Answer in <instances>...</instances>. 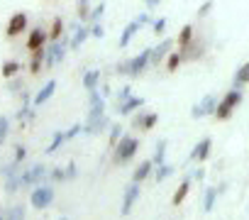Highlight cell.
Segmentation results:
<instances>
[{"mask_svg": "<svg viewBox=\"0 0 249 220\" xmlns=\"http://www.w3.org/2000/svg\"><path fill=\"white\" fill-rule=\"evenodd\" d=\"M242 103V88H232L230 93H225V98L217 103L215 108V118L217 120H230L232 113H234V108Z\"/></svg>", "mask_w": 249, "mask_h": 220, "instance_id": "6da1fadb", "label": "cell"}, {"mask_svg": "<svg viewBox=\"0 0 249 220\" xmlns=\"http://www.w3.org/2000/svg\"><path fill=\"white\" fill-rule=\"evenodd\" d=\"M152 61V49H144L142 54H137L135 59H130V61H124V64H120L117 66V73H130V76H140L144 69H147V64Z\"/></svg>", "mask_w": 249, "mask_h": 220, "instance_id": "7a4b0ae2", "label": "cell"}, {"mask_svg": "<svg viewBox=\"0 0 249 220\" xmlns=\"http://www.w3.org/2000/svg\"><path fill=\"white\" fill-rule=\"evenodd\" d=\"M140 149V140L137 137H122L117 142V162H130L135 157V152Z\"/></svg>", "mask_w": 249, "mask_h": 220, "instance_id": "3957f363", "label": "cell"}, {"mask_svg": "<svg viewBox=\"0 0 249 220\" xmlns=\"http://www.w3.org/2000/svg\"><path fill=\"white\" fill-rule=\"evenodd\" d=\"M217 98H215V93H208V95H203V100L200 103H196L193 105V110H191V115L193 118H205V115H215V108H217Z\"/></svg>", "mask_w": 249, "mask_h": 220, "instance_id": "277c9868", "label": "cell"}, {"mask_svg": "<svg viewBox=\"0 0 249 220\" xmlns=\"http://www.w3.org/2000/svg\"><path fill=\"white\" fill-rule=\"evenodd\" d=\"M147 22H149V15H140V20H132L127 27H124L122 37H120V47H122V49L127 47V44H130V39L135 37V32H140V27H142V25H147Z\"/></svg>", "mask_w": 249, "mask_h": 220, "instance_id": "5b68a950", "label": "cell"}, {"mask_svg": "<svg viewBox=\"0 0 249 220\" xmlns=\"http://www.w3.org/2000/svg\"><path fill=\"white\" fill-rule=\"evenodd\" d=\"M32 205L35 208H47L52 201H54V191L49 188V186H39V188H35L32 191Z\"/></svg>", "mask_w": 249, "mask_h": 220, "instance_id": "8992f818", "label": "cell"}, {"mask_svg": "<svg viewBox=\"0 0 249 220\" xmlns=\"http://www.w3.org/2000/svg\"><path fill=\"white\" fill-rule=\"evenodd\" d=\"M137 196H140V183H137V181H132V183H130L127 188H124V201H122V215H127V213L132 210V205H135Z\"/></svg>", "mask_w": 249, "mask_h": 220, "instance_id": "52a82bcc", "label": "cell"}, {"mask_svg": "<svg viewBox=\"0 0 249 220\" xmlns=\"http://www.w3.org/2000/svg\"><path fill=\"white\" fill-rule=\"evenodd\" d=\"M25 27H27V15H25V13H15V15L10 18V22H8V37L22 35Z\"/></svg>", "mask_w": 249, "mask_h": 220, "instance_id": "ba28073f", "label": "cell"}, {"mask_svg": "<svg viewBox=\"0 0 249 220\" xmlns=\"http://www.w3.org/2000/svg\"><path fill=\"white\" fill-rule=\"evenodd\" d=\"M47 39H49V35H47L42 27H35V30L30 32V37H27V49H30V52H35V49H42Z\"/></svg>", "mask_w": 249, "mask_h": 220, "instance_id": "9c48e42d", "label": "cell"}, {"mask_svg": "<svg viewBox=\"0 0 249 220\" xmlns=\"http://www.w3.org/2000/svg\"><path fill=\"white\" fill-rule=\"evenodd\" d=\"M210 147H213V140H210V137L200 140V142L193 147L191 159H193V162H205V159H208V154H210Z\"/></svg>", "mask_w": 249, "mask_h": 220, "instance_id": "30bf717a", "label": "cell"}, {"mask_svg": "<svg viewBox=\"0 0 249 220\" xmlns=\"http://www.w3.org/2000/svg\"><path fill=\"white\" fill-rule=\"evenodd\" d=\"M142 105H144V100H142V98H137V95H130V98H124V100L117 105V110H120L122 115H130L132 110H137V108H142Z\"/></svg>", "mask_w": 249, "mask_h": 220, "instance_id": "8fae6325", "label": "cell"}, {"mask_svg": "<svg viewBox=\"0 0 249 220\" xmlns=\"http://www.w3.org/2000/svg\"><path fill=\"white\" fill-rule=\"evenodd\" d=\"M171 49H174V42H171V39H164L157 49H152V64H161L164 56H169Z\"/></svg>", "mask_w": 249, "mask_h": 220, "instance_id": "7c38bea8", "label": "cell"}, {"mask_svg": "<svg viewBox=\"0 0 249 220\" xmlns=\"http://www.w3.org/2000/svg\"><path fill=\"white\" fill-rule=\"evenodd\" d=\"M249 83V61H244L237 71H234V76H232V88H242V86H247Z\"/></svg>", "mask_w": 249, "mask_h": 220, "instance_id": "4fadbf2b", "label": "cell"}, {"mask_svg": "<svg viewBox=\"0 0 249 220\" xmlns=\"http://www.w3.org/2000/svg\"><path fill=\"white\" fill-rule=\"evenodd\" d=\"M193 37H196V30H193V25H183V27H181V32H178V37H176V44H178V49H186V47L193 42Z\"/></svg>", "mask_w": 249, "mask_h": 220, "instance_id": "5bb4252c", "label": "cell"}, {"mask_svg": "<svg viewBox=\"0 0 249 220\" xmlns=\"http://www.w3.org/2000/svg\"><path fill=\"white\" fill-rule=\"evenodd\" d=\"M157 123H159V115H157V113H149V115H140V118L135 120V128H137V130H152Z\"/></svg>", "mask_w": 249, "mask_h": 220, "instance_id": "9a60e30c", "label": "cell"}, {"mask_svg": "<svg viewBox=\"0 0 249 220\" xmlns=\"http://www.w3.org/2000/svg\"><path fill=\"white\" fill-rule=\"evenodd\" d=\"M56 91V81H49L37 95H35V105H42V103H47L49 98H52V93Z\"/></svg>", "mask_w": 249, "mask_h": 220, "instance_id": "2e32d148", "label": "cell"}, {"mask_svg": "<svg viewBox=\"0 0 249 220\" xmlns=\"http://www.w3.org/2000/svg\"><path fill=\"white\" fill-rule=\"evenodd\" d=\"M42 176H44V166L39 164V166H32L27 174H22V176H20V183H35V181H39Z\"/></svg>", "mask_w": 249, "mask_h": 220, "instance_id": "e0dca14e", "label": "cell"}, {"mask_svg": "<svg viewBox=\"0 0 249 220\" xmlns=\"http://www.w3.org/2000/svg\"><path fill=\"white\" fill-rule=\"evenodd\" d=\"M188 191H191V179H183V183L178 186V191L174 193V198H171V203L174 205H181L183 201H186V196H188Z\"/></svg>", "mask_w": 249, "mask_h": 220, "instance_id": "ac0fdd59", "label": "cell"}, {"mask_svg": "<svg viewBox=\"0 0 249 220\" xmlns=\"http://www.w3.org/2000/svg\"><path fill=\"white\" fill-rule=\"evenodd\" d=\"M152 166H154V162H149V159H147V162H142V164L137 166V171H135L132 181H137V183H140V181H144V179L152 174Z\"/></svg>", "mask_w": 249, "mask_h": 220, "instance_id": "d6986e66", "label": "cell"}, {"mask_svg": "<svg viewBox=\"0 0 249 220\" xmlns=\"http://www.w3.org/2000/svg\"><path fill=\"white\" fill-rule=\"evenodd\" d=\"M44 47L42 49H35V54H32V61H30V71L32 73H39V69H42V64H44Z\"/></svg>", "mask_w": 249, "mask_h": 220, "instance_id": "ffe728a7", "label": "cell"}, {"mask_svg": "<svg viewBox=\"0 0 249 220\" xmlns=\"http://www.w3.org/2000/svg\"><path fill=\"white\" fill-rule=\"evenodd\" d=\"M181 61H183V54H181V52H171L169 59H166V69H169V73H174V71L181 66Z\"/></svg>", "mask_w": 249, "mask_h": 220, "instance_id": "44dd1931", "label": "cell"}, {"mask_svg": "<svg viewBox=\"0 0 249 220\" xmlns=\"http://www.w3.org/2000/svg\"><path fill=\"white\" fill-rule=\"evenodd\" d=\"M98 78H100V71H86V76H83V86H86L88 91H95Z\"/></svg>", "mask_w": 249, "mask_h": 220, "instance_id": "7402d4cb", "label": "cell"}, {"mask_svg": "<svg viewBox=\"0 0 249 220\" xmlns=\"http://www.w3.org/2000/svg\"><path fill=\"white\" fill-rule=\"evenodd\" d=\"M15 73H20V61H5L3 64V76L5 78H13Z\"/></svg>", "mask_w": 249, "mask_h": 220, "instance_id": "603a6c76", "label": "cell"}, {"mask_svg": "<svg viewBox=\"0 0 249 220\" xmlns=\"http://www.w3.org/2000/svg\"><path fill=\"white\" fill-rule=\"evenodd\" d=\"M217 193H220V191H215V188H208V191H205V203H203V208H205V210H213Z\"/></svg>", "mask_w": 249, "mask_h": 220, "instance_id": "cb8c5ba5", "label": "cell"}, {"mask_svg": "<svg viewBox=\"0 0 249 220\" xmlns=\"http://www.w3.org/2000/svg\"><path fill=\"white\" fill-rule=\"evenodd\" d=\"M61 32H64V22H61V20H54L52 32H49V39H52V42H56V39L61 37Z\"/></svg>", "mask_w": 249, "mask_h": 220, "instance_id": "d4e9b609", "label": "cell"}, {"mask_svg": "<svg viewBox=\"0 0 249 220\" xmlns=\"http://www.w3.org/2000/svg\"><path fill=\"white\" fill-rule=\"evenodd\" d=\"M86 35H88V30H86V27H81V30L76 32V37H73V42H71V47H73V49H78V47H81V44L86 42Z\"/></svg>", "mask_w": 249, "mask_h": 220, "instance_id": "484cf974", "label": "cell"}, {"mask_svg": "<svg viewBox=\"0 0 249 220\" xmlns=\"http://www.w3.org/2000/svg\"><path fill=\"white\" fill-rule=\"evenodd\" d=\"M64 140H66V132H56V135H54V140H52V145L47 147V152H56V147H59Z\"/></svg>", "mask_w": 249, "mask_h": 220, "instance_id": "4316f807", "label": "cell"}, {"mask_svg": "<svg viewBox=\"0 0 249 220\" xmlns=\"http://www.w3.org/2000/svg\"><path fill=\"white\" fill-rule=\"evenodd\" d=\"M213 8H215V3H213V0H205V3L198 8V18H208Z\"/></svg>", "mask_w": 249, "mask_h": 220, "instance_id": "83f0119b", "label": "cell"}, {"mask_svg": "<svg viewBox=\"0 0 249 220\" xmlns=\"http://www.w3.org/2000/svg\"><path fill=\"white\" fill-rule=\"evenodd\" d=\"M164 152H166V140H161V142H159V147H157V157H154V162H157L159 166L164 164Z\"/></svg>", "mask_w": 249, "mask_h": 220, "instance_id": "f1b7e54d", "label": "cell"}, {"mask_svg": "<svg viewBox=\"0 0 249 220\" xmlns=\"http://www.w3.org/2000/svg\"><path fill=\"white\" fill-rule=\"evenodd\" d=\"M171 171H174L171 166H166V164H161V166H159V171H157V181H164L166 176H171Z\"/></svg>", "mask_w": 249, "mask_h": 220, "instance_id": "f546056e", "label": "cell"}, {"mask_svg": "<svg viewBox=\"0 0 249 220\" xmlns=\"http://www.w3.org/2000/svg\"><path fill=\"white\" fill-rule=\"evenodd\" d=\"M8 118H0V145H3L5 142V135H8Z\"/></svg>", "mask_w": 249, "mask_h": 220, "instance_id": "4dcf8cb0", "label": "cell"}, {"mask_svg": "<svg viewBox=\"0 0 249 220\" xmlns=\"http://www.w3.org/2000/svg\"><path fill=\"white\" fill-rule=\"evenodd\" d=\"M10 220H25V208H22V205L13 208V210H10Z\"/></svg>", "mask_w": 249, "mask_h": 220, "instance_id": "1f68e13d", "label": "cell"}, {"mask_svg": "<svg viewBox=\"0 0 249 220\" xmlns=\"http://www.w3.org/2000/svg\"><path fill=\"white\" fill-rule=\"evenodd\" d=\"M88 3H90V0H78V13H81V18H88Z\"/></svg>", "mask_w": 249, "mask_h": 220, "instance_id": "d6a6232c", "label": "cell"}, {"mask_svg": "<svg viewBox=\"0 0 249 220\" xmlns=\"http://www.w3.org/2000/svg\"><path fill=\"white\" fill-rule=\"evenodd\" d=\"M164 30H166V20L161 18V20L154 22V32H157V35H164Z\"/></svg>", "mask_w": 249, "mask_h": 220, "instance_id": "836d02e7", "label": "cell"}, {"mask_svg": "<svg viewBox=\"0 0 249 220\" xmlns=\"http://www.w3.org/2000/svg\"><path fill=\"white\" fill-rule=\"evenodd\" d=\"M81 130H83V125H73V128H71V130L66 132V140H71V137H76V135H78Z\"/></svg>", "mask_w": 249, "mask_h": 220, "instance_id": "e575fe53", "label": "cell"}, {"mask_svg": "<svg viewBox=\"0 0 249 220\" xmlns=\"http://www.w3.org/2000/svg\"><path fill=\"white\" fill-rule=\"evenodd\" d=\"M120 132H122L120 128H112V137H110V145H115V142H117V137H120Z\"/></svg>", "mask_w": 249, "mask_h": 220, "instance_id": "d590c367", "label": "cell"}, {"mask_svg": "<svg viewBox=\"0 0 249 220\" xmlns=\"http://www.w3.org/2000/svg\"><path fill=\"white\" fill-rule=\"evenodd\" d=\"M25 154H27V152H25V147H18V154H15V162H22V159H25Z\"/></svg>", "mask_w": 249, "mask_h": 220, "instance_id": "8d00e7d4", "label": "cell"}, {"mask_svg": "<svg viewBox=\"0 0 249 220\" xmlns=\"http://www.w3.org/2000/svg\"><path fill=\"white\" fill-rule=\"evenodd\" d=\"M103 10H105V3H100V5H98V8L90 13V15H93V18H100V13H103Z\"/></svg>", "mask_w": 249, "mask_h": 220, "instance_id": "74e56055", "label": "cell"}, {"mask_svg": "<svg viewBox=\"0 0 249 220\" xmlns=\"http://www.w3.org/2000/svg\"><path fill=\"white\" fill-rule=\"evenodd\" d=\"M93 37H103V27H100V25L93 27Z\"/></svg>", "mask_w": 249, "mask_h": 220, "instance_id": "f35d334b", "label": "cell"}, {"mask_svg": "<svg viewBox=\"0 0 249 220\" xmlns=\"http://www.w3.org/2000/svg\"><path fill=\"white\" fill-rule=\"evenodd\" d=\"M144 3H147V5H149V8H157V5H159V3H161V0H144Z\"/></svg>", "mask_w": 249, "mask_h": 220, "instance_id": "ab89813d", "label": "cell"}, {"mask_svg": "<svg viewBox=\"0 0 249 220\" xmlns=\"http://www.w3.org/2000/svg\"><path fill=\"white\" fill-rule=\"evenodd\" d=\"M0 220H5V218H3V215H0Z\"/></svg>", "mask_w": 249, "mask_h": 220, "instance_id": "60d3db41", "label": "cell"}, {"mask_svg": "<svg viewBox=\"0 0 249 220\" xmlns=\"http://www.w3.org/2000/svg\"><path fill=\"white\" fill-rule=\"evenodd\" d=\"M61 220H69V218H61Z\"/></svg>", "mask_w": 249, "mask_h": 220, "instance_id": "b9f144b4", "label": "cell"}]
</instances>
